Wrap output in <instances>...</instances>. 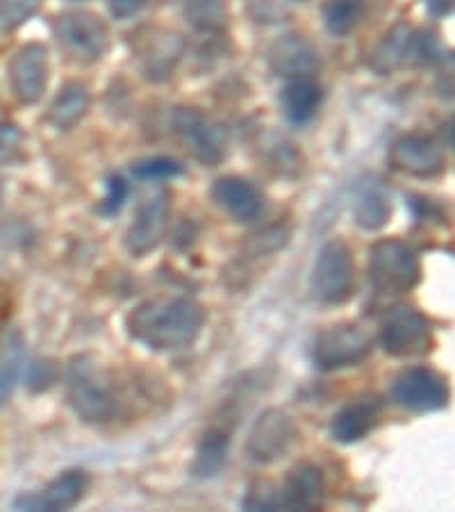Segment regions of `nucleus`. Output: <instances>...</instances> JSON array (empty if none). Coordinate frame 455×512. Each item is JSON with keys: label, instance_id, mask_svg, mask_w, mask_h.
I'll use <instances>...</instances> for the list:
<instances>
[{"label": "nucleus", "instance_id": "393cba45", "mask_svg": "<svg viewBox=\"0 0 455 512\" xmlns=\"http://www.w3.org/2000/svg\"><path fill=\"white\" fill-rule=\"evenodd\" d=\"M324 23L333 37H346L360 26L364 12H367V0H326Z\"/></svg>", "mask_w": 455, "mask_h": 512}, {"label": "nucleus", "instance_id": "bb28decb", "mask_svg": "<svg viewBox=\"0 0 455 512\" xmlns=\"http://www.w3.org/2000/svg\"><path fill=\"white\" fill-rule=\"evenodd\" d=\"M23 342L21 337L12 333L0 346V403L10 399L14 385L19 381L23 369Z\"/></svg>", "mask_w": 455, "mask_h": 512}, {"label": "nucleus", "instance_id": "cd10ccee", "mask_svg": "<svg viewBox=\"0 0 455 512\" xmlns=\"http://www.w3.org/2000/svg\"><path fill=\"white\" fill-rule=\"evenodd\" d=\"M41 0H0V26L5 30L19 28L30 16H35Z\"/></svg>", "mask_w": 455, "mask_h": 512}, {"label": "nucleus", "instance_id": "ddd939ff", "mask_svg": "<svg viewBox=\"0 0 455 512\" xmlns=\"http://www.w3.org/2000/svg\"><path fill=\"white\" fill-rule=\"evenodd\" d=\"M169 194H155L139 205V210L132 219V224L126 233V249L132 258H144L160 246L164 233L169 226Z\"/></svg>", "mask_w": 455, "mask_h": 512}, {"label": "nucleus", "instance_id": "9b49d317", "mask_svg": "<svg viewBox=\"0 0 455 512\" xmlns=\"http://www.w3.org/2000/svg\"><path fill=\"white\" fill-rule=\"evenodd\" d=\"M390 162L396 171L412 178H435L446 167L442 146L421 132H408L394 139L390 146Z\"/></svg>", "mask_w": 455, "mask_h": 512}, {"label": "nucleus", "instance_id": "f257e3e1", "mask_svg": "<svg viewBox=\"0 0 455 512\" xmlns=\"http://www.w3.org/2000/svg\"><path fill=\"white\" fill-rule=\"evenodd\" d=\"M205 308L192 299H151L139 303L126 317L132 340L151 351H180L192 346L205 326Z\"/></svg>", "mask_w": 455, "mask_h": 512}, {"label": "nucleus", "instance_id": "f8f14e48", "mask_svg": "<svg viewBox=\"0 0 455 512\" xmlns=\"http://www.w3.org/2000/svg\"><path fill=\"white\" fill-rule=\"evenodd\" d=\"M326 499V481L319 467L303 462L296 465L285 476L280 487H273V506L276 510L289 512H312L324 506Z\"/></svg>", "mask_w": 455, "mask_h": 512}, {"label": "nucleus", "instance_id": "20e7f679", "mask_svg": "<svg viewBox=\"0 0 455 512\" xmlns=\"http://www.w3.org/2000/svg\"><path fill=\"white\" fill-rule=\"evenodd\" d=\"M171 126L180 144L203 167H219L228 155V132L217 119L205 114L198 107H176Z\"/></svg>", "mask_w": 455, "mask_h": 512}, {"label": "nucleus", "instance_id": "7c9ffc66", "mask_svg": "<svg viewBox=\"0 0 455 512\" xmlns=\"http://www.w3.org/2000/svg\"><path fill=\"white\" fill-rule=\"evenodd\" d=\"M126 198H128L126 180H123L121 176L107 178V196L103 198L101 208H98V210H101L105 217H112V214L121 212L123 203H126Z\"/></svg>", "mask_w": 455, "mask_h": 512}, {"label": "nucleus", "instance_id": "f3484780", "mask_svg": "<svg viewBox=\"0 0 455 512\" xmlns=\"http://www.w3.org/2000/svg\"><path fill=\"white\" fill-rule=\"evenodd\" d=\"M89 490V476L87 472L73 469L66 472L60 478H55L51 485H46V490L39 494H26L16 501V508L26 510H48V512H60L76 508Z\"/></svg>", "mask_w": 455, "mask_h": 512}, {"label": "nucleus", "instance_id": "a211bd4d", "mask_svg": "<svg viewBox=\"0 0 455 512\" xmlns=\"http://www.w3.org/2000/svg\"><path fill=\"white\" fill-rule=\"evenodd\" d=\"M182 53H185V41L180 35L169 30H155L151 37L144 39L142 53H139L144 78L153 82L167 80L176 71Z\"/></svg>", "mask_w": 455, "mask_h": 512}, {"label": "nucleus", "instance_id": "c756f323", "mask_svg": "<svg viewBox=\"0 0 455 512\" xmlns=\"http://www.w3.org/2000/svg\"><path fill=\"white\" fill-rule=\"evenodd\" d=\"M410 57L419 64H435L442 57L440 41L433 32H412Z\"/></svg>", "mask_w": 455, "mask_h": 512}, {"label": "nucleus", "instance_id": "c85d7f7f", "mask_svg": "<svg viewBox=\"0 0 455 512\" xmlns=\"http://www.w3.org/2000/svg\"><path fill=\"white\" fill-rule=\"evenodd\" d=\"M132 173L139 180H169V178H176L182 173V167L171 158H151V160H144L139 162Z\"/></svg>", "mask_w": 455, "mask_h": 512}, {"label": "nucleus", "instance_id": "2eb2a0df", "mask_svg": "<svg viewBox=\"0 0 455 512\" xmlns=\"http://www.w3.org/2000/svg\"><path fill=\"white\" fill-rule=\"evenodd\" d=\"M10 80L16 98L26 105L41 101L48 85V51L41 44L23 46L14 55L10 66Z\"/></svg>", "mask_w": 455, "mask_h": 512}, {"label": "nucleus", "instance_id": "f704fd0d", "mask_svg": "<svg viewBox=\"0 0 455 512\" xmlns=\"http://www.w3.org/2000/svg\"><path fill=\"white\" fill-rule=\"evenodd\" d=\"M430 14L449 16L453 12V0H426Z\"/></svg>", "mask_w": 455, "mask_h": 512}, {"label": "nucleus", "instance_id": "aec40b11", "mask_svg": "<svg viewBox=\"0 0 455 512\" xmlns=\"http://www.w3.org/2000/svg\"><path fill=\"white\" fill-rule=\"evenodd\" d=\"M412 30L405 23H396L394 28L385 32V37L378 41L374 51L369 57L371 71L378 76H392L401 69V66L410 60V48H412Z\"/></svg>", "mask_w": 455, "mask_h": 512}, {"label": "nucleus", "instance_id": "a878e982", "mask_svg": "<svg viewBox=\"0 0 455 512\" xmlns=\"http://www.w3.org/2000/svg\"><path fill=\"white\" fill-rule=\"evenodd\" d=\"M185 19L198 32L217 35L228 28V7L223 0H185Z\"/></svg>", "mask_w": 455, "mask_h": 512}, {"label": "nucleus", "instance_id": "4be33fe9", "mask_svg": "<svg viewBox=\"0 0 455 512\" xmlns=\"http://www.w3.org/2000/svg\"><path fill=\"white\" fill-rule=\"evenodd\" d=\"M285 119L292 126H305L314 119L321 105V87L312 78L289 80L287 87L280 94Z\"/></svg>", "mask_w": 455, "mask_h": 512}, {"label": "nucleus", "instance_id": "9d476101", "mask_svg": "<svg viewBox=\"0 0 455 512\" xmlns=\"http://www.w3.org/2000/svg\"><path fill=\"white\" fill-rule=\"evenodd\" d=\"M392 396L405 410L435 412L449 403V387L437 371L428 367H410L396 376Z\"/></svg>", "mask_w": 455, "mask_h": 512}, {"label": "nucleus", "instance_id": "dca6fc26", "mask_svg": "<svg viewBox=\"0 0 455 512\" xmlns=\"http://www.w3.org/2000/svg\"><path fill=\"white\" fill-rule=\"evenodd\" d=\"M212 198L237 224H251L264 212V196L251 180L242 176H223L212 185Z\"/></svg>", "mask_w": 455, "mask_h": 512}, {"label": "nucleus", "instance_id": "72a5a7b5", "mask_svg": "<svg viewBox=\"0 0 455 512\" xmlns=\"http://www.w3.org/2000/svg\"><path fill=\"white\" fill-rule=\"evenodd\" d=\"M146 3H148V0H107V7H110L114 19L126 21V19H132V16L142 12Z\"/></svg>", "mask_w": 455, "mask_h": 512}, {"label": "nucleus", "instance_id": "423d86ee", "mask_svg": "<svg viewBox=\"0 0 455 512\" xmlns=\"http://www.w3.org/2000/svg\"><path fill=\"white\" fill-rule=\"evenodd\" d=\"M312 292L321 303L342 305L353 296L355 264L351 249L342 239H333L319 251L310 278Z\"/></svg>", "mask_w": 455, "mask_h": 512}, {"label": "nucleus", "instance_id": "6e6552de", "mask_svg": "<svg viewBox=\"0 0 455 512\" xmlns=\"http://www.w3.org/2000/svg\"><path fill=\"white\" fill-rule=\"evenodd\" d=\"M380 344L394 358H417L433 349V328L412 305H396L380 321Z\"/></svg>", "mask_w": 455, "mask_h": 512}, {"label": "nucleus", "instance_id": "0eeeda50", "mask_svg": "<svg viewBox=\"0 0 455 512\" xmlns=\"http://www.w3.org/2000/svg\"><path fill=\"white\" fill-rule=\"evenodd\" d=\"M60 46L80 64H96L110 51V30L91 12H66L55 21Z\"/></svg>", "mask_w": 455, "mask_h": 512}, {"label": "nucleus", "instance_id": "39448f33", "mask_svg": "<svg viewBox=\"0 0 455 512\" xmlns=\"http://www.w3.org/2000/svg\"><path fill=\"white\" fill-rule=\"evenodd\" d=\"M374 351V335L360 324H335L317 335L312 346L314 365L321 371H339L360 365Z\"/></svg>", "mask_w": 455, "mask_h": 512}, {"label": "nucleus", "instance_id": "6ab92c4d", "mask_svg": "<svg viewBox=\"0 0 455 512\" xmlns=\"http://www.w3.org/2000/svg\"><path fill=\"white\" fill-rule=\"evenodd\" d=\"M380 415H383V401L378 396H369V399H360L339 410L330 433L333 440L339 444H355L374 431Z\"/></svg>", "mask_w": 455, "mask_h": 512}, {"label": "nucleus", "instance_id": "2f4dec72", "mask_svg": "<svg viewBox=\"0 0 455 512\" xmlns=\"http://www.w3.org/2000/svg\"><path fill=\"white\" fill-rule=\"evenodd\" d=\"M21 130L14 123H0V164L19 158L21 153Z\"/></svg>", "mask_w": 455, "mask_h": 512}, {"label": "nucleus", "instance_id": "f03ea898", "mask_svg": "<svg viewBox=\"0 0 455 512\" xmlns=\"http://www.w3.org/2000/svg\"><path fill=\"white\" fill-rule=\"evenodd\" d=\"M66 396L76 415L91 426H112L130 417V401L110 367L78 355L66 371Z\"/></svg>", "mask_w": 455, "mask_h": 512}, {"label": "nucleus", "instance_id": "c9c22d12", "mask_svg": "<svg viewBox=\"0 0 455 512\" xmlns=\"http://www.w3.org/2000/svg\"><path fill=\"white\" fill-rule=\"evenodd\" d=\"M296 3H308V0H296Z\"/></svg>", "mask_w": 455, "mask_h": 512}, {"label": "nucleus", "instance_id": "1a4fd4ad", "mask_svg": "<svg viewBox=\"0 0 455 512\" xmlns=\"http://www.w3.org/2000/svg\"><path fill=\"white\" fill-rule=\"evenodd\" d=\"M296 437L299 431L287 412L267 410L251 426V433L246 437V453L258 465H273L292 449Z\"/></svg>", "mask_w": 455, "mask_h": 512}, {"label": "nucleus", "instance_id": "b1692460", "mask_svg": "<svg viewBox=\"0 0 455 512\" xmlns=\"http://www.w3.org/2000/svg\"><path fill=\"white\" fill-rule=\"evenodd\" d=\"M228 449H230V440L223 431H217L212 428L203 435V440L198 442L196 447V456L192 462V474L196 478H212L217 476L223 465L228 460Z\"/></svg>", "mask_w": 455, "mask_h": 512}, {"label": "nucleus", "instance_id": "7ed1b4c3", "mask_svg": "<svg viewBox=\"0 0 455 512\" xmlns=\"http://www.w3.org/2000/svg\"><path fill=\"white\" fill-rule=\"evenodd\" d=\"M369 280L385 296L412 292L421 280L417 253L401 239H380L369 249Z\"/></svg>", "mask_w": 455, "mask_h": 512}, {"label": "nucleus", "instance_id": "473e14b6", "mask_svg": "<svg viewBox=\"0 0 455 512\" xmlns=\"http://www.w3.org/2000/svg\"><path fill=\"white\" fill-rule=\"evenodd\" d=\"M246 5L255 21H278L283 16V7L278 0H246Z\"/></svg>", "mask_w": 455, "mask_h": 512}, {"label": "nucleus", "instance_id": "412c9836", "mask_svg": "<svg viewBox=\"0 0 455 512\" xmlns=\"http://www.w3.org/2000/svg\"><path fill=\"white\" fill-rule=\"evenodd\" d=\"M392 210V198L380 180L360 185L353 205V217L360 228L369 230V233L385 228L392 219Z\"/></svg>", "mask_w": 455, "mask_h": 512}, {"label": "nucleus", "instance_id": "4468645a", "mask_svg": "<svg viewBox=\"0 0 455 512\" xmlns=\"http://www.w3.org/2000/svg\"><path fill=\"white\" fill-rule=\"evenodd\" d=\"M269 69L278 78L299 80L314 78L321 69V55L317 46L303 35H283L269 46Z\"/></svg>", "mask_w": 455, "mask_h": 512}, {"label": "nucleus", "instance_id": "5701e85b", "mask_svg": "<svg viewBox=\"0 0 455 512\" xmlns=\"http://www.w3.org/2000/svg\"><path fill=\"white\" fill-rule=\"evenodd\" d=\"M89 110V92L82 82H66L55 96V101L48 110V123H53L57 130H69L85 117Z\"/></svg>", "mask_w": 455, "mask_h": 512}]
</instances>
